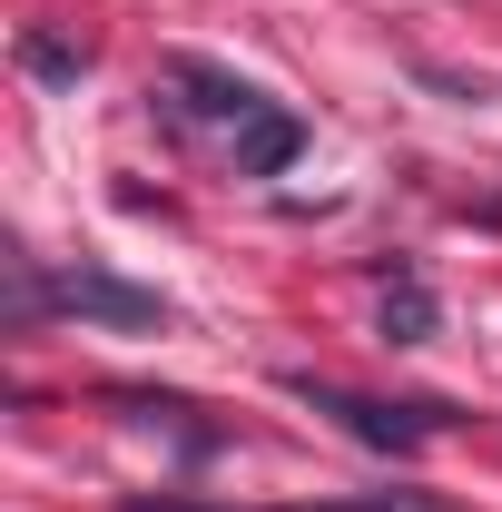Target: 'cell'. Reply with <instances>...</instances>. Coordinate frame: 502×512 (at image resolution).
<instances>
[{"instance_id": "cell-2", "label": "cell", "mask_w": 502, "mask_h": 512, "mask_svg": "<svg viewBox=\"0 0 502 512\" xmlns=\"http://www.w3.org/2000/svg\"><path fill=\"white\" fill-rule=\"evenodd\" d=\"M50 306H69V316H99V325H168V306H158L148 286L99 276V266H69V276H50Z\"/></svg>"}, {"instance_id": "cell-7", "label": "cell", "mask_w": 502, "mask_h": 512, "mask_svg": "<svg viewBox=\"0 0 502 512\" xmlns=\"http://www.w3.org/2000/svg\"><path fill=\"white\" fill-rule=\"evenodd\" d=\"M286 512H443L424 493H365V503H286Z\"/></svg>"}, {"instance_id": "cell-3", "label": "cell", "mask_w": 502, "mask_h": 512, "mask_svg": "<svg viewBox=\"0 0 502 512\" xmlns=\"http://www.w3.org/2000/svg\"><path fill=\"white\" fill-rule=\"evenodd\" d=\"M168 89H188L197 119H227V128H247L256 109H266V89H256V79H237V69H207V60H168Z\"/></svg>"}, {"instance_id": "cell-5", "label": "cell", "mask_w": 502, "mask_h": 512, "mask_svg": "<svg viewBox=\"0 0 502 512\" xmlns=\"http://www.w3.org/2000/svg\"><path fill=\"white\" fill-rule=\"evenodd\" d=\"M384 335H394V345H424V335H434V286H424L414 266H394V286H384Z\"/></svg>"}, {"instance_id": "cell-8", "label": "cell", "mask_w": 502, "mask_h": 512, "mask_svg": "<svg viewBox=\"0 0 502 512\" xmlns=\"http://www.w3.org/2000/svg\"><path fill=\"white\" fill-rule=\"evenodd\" d=\"M128 512H227V503H178V493H158V503H128Z\"/></svg>"}, {"instance_id": "cell-6", "label": "cell", "mask_w": 502, "mask_h": 512, "mask_svg": "<svg viewBox=\"0 0 502 512\" xmlns=\"http://www.w3.org/2000/svg\"><path fill=\"white\" fill-rule=\"evenodd\" d=\"M20 69H30V79H50V89H79L89 50H69V40H50V30H20Z\"/></svg>"}, {"instance_id": "cell-4", "label": "cell", "mask_w": 502, "mask_h": 512, "mask_svg": "<svg viewBox=\"0 0 502 512\" xmlns=\"http://www.w3.org/2000/svg\"><path fill=\"white\" fill-rule=\"evenodd\" d=\"M296 148H306V119H296V109H276V99H266L247 128H227V158H237V178H276Z\"/></svg>"}, {"instance_id": "cell-1", "label": "cell", "mask_w": 502, "mask_h": 512, "mask_svg": "<svg viewBox=\"0 0 502 512\" xmlns=\"http://www.w3.org/2000/svg\"><path fill=\"white\" fill-rule=\"evenodd\" d=\"M286 394H306L315 414H335L355 444H375V453H414L424 434L453 424L443 404H375V394H345V384H325V375H286Z\"/></svg>"}]
</instances>
